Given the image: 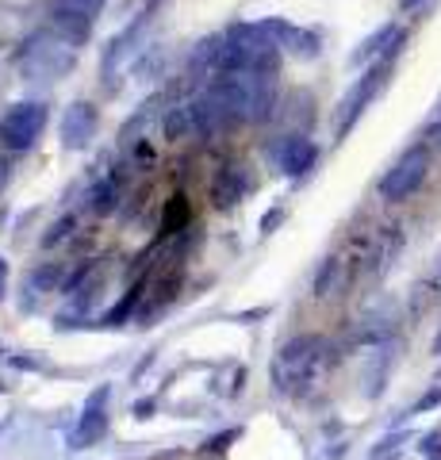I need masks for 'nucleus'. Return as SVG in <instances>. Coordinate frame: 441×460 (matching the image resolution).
I'll use <instances>...</instances> for the list:
<instances>
[{
    "label": "nucleus",
    "mask_w": 441,
    "mask_h": 460,
    "mask_svg": "<svg viewBox=\"0 0 441 460\" xmlns=\"http://www.w3.org/2000/svg\"><path fill=\"white\" fill-rule=\"evenodd\" d=\"M23 69L31 77H66L69 69H74V47H69V39L58 31V35H35L27 42L23 50Z\"/></svg>",
    "instance_id": "f257e3e1"
},
{
    "label": "nucleus",
    "mask_w": 441,
    "mask_h": 460,
    "mask_svg": "<svg viewBox=\"0 0 441 460\" xmlns=\"http://www.w3.org/2000/svg\"><path fill=\"white\" fill-rule=\"evenodd\" d=\"M426 172H430V150H426V146H410V150L400 157V162H395L388 172H384L380 196L392 199V204H400V199L415 196V192L422 189Z\"/></svg>",
    "instance_id": "f03ea898"
},
{
    "label": "nucleus",
    "mask_w": 441,
    "mask_h": 460,
    "mask_svg": "<svg viewBox=\"0 0 441 460\" xmlns=\"http://www.w3.org/2000/svg\"><path fill=\"white\" fill-rule=\"evenodd\" d=\"M47 119H50V111H47V104H39V100L16 104L0 119V142H4L8 150H31L39 135L47 131Z\"/></svg>",
    "instance_id": "7ed1b4c3"
},
{
    "label": "nucleus",
    "mask_w": 441,
    "mask_h": 460,
    "mask_svg": "<svg viewBox=\"0 0 441 460\" xmlns=\"http://www.w3.org/2000/svg\"><path fill=\"white\" fill-rule=\"evenodd\" d=\"M388 74H392V58H384L376 69H368V74L346 93V100H341V108H338V135H349V131H353V123H357L361 111L373 104V96L384 89Z\"/></svg>",
    "instance_id": "20e7f679"
},
{
    "label": "nucleus",
    "mask_w": 441,
    "mask_h": 460,
    "mask_svg": "<svg viewBox=\"0 0 441 460\" xmlns=\"http://www.w3.org/2000/svg\"><path fill=\"white\" fill-rule=\"evenodd\" d=\"M104 0H50V20L54 31H62L69 42L89 39L96 16H101Z\"/></svg>",
    "instance_id": "39448f33"
},
{
    "label": "nucleus",
    "mask_w": 441,
    "mask_h": 460,
    "mask_svg": "<svg viewBox=\"0 0 441 460\" xmlns=\"http://www.w3.org/2000/svg\"><path fill=\"white\" fill-rule=\"evenodd\" d=\"M96 108L93 104H74L66 111V119H62V138H66V146H84L93 135H96Z\"/></svg>",
    "instance_id": "423d86ee"
},
{
    "label": "nucleus",
    "mask_w": 441,
    "mask_h": 460,
    "mask_svg": "<svg viewBox=\"0 0 441 460\" xmlns=\"http://www.w3.org/2000/svg\"><path fill=\"white\" fill-rule=\"evenodd\" d=\"M277 162H280L284 172H304V169L315 165V146H311L307 138L292 135V138H284L277 146Z\"/></svg>",
    "instance_id": "0eeeda50"
},
{
    "label": "nucleus",
    "mask_w": 441,
    "mask_h": 460,
    "mask_svg": "<svg viewBox=\"0 0 441 460\" xmlns=\"http://www.w3.org/2000/svg\"><path fill=\"white\" fill-rule=\"evenodd\" d=\"M400 39H407V35L400 31V27H395V23H384V27H380V31L373 35V39H365V47H361L357 54H353V62H357V66H361V62H373V58H376V54H384V58H392L395 50H388V42H400Z\"/></svg>",
    "instance_id": "6e6552de"
},
{
    "label": "nucleus",
    "mask_w": 441,
    "mask_h": 460,
    "mask_svg": "<svg viewBox=\"0 0 441 460\" xmlns=\"http://www.w3.org/2000/svg\"><path fill=\"white\" fill-rule=\"evenodd\" d=\"M196 135V119H192V108L184 104L177 111H169V119H165V138H192Z\"/></svg>",
    "instance_id": "1a4fd4ad"
},
{
    "label": "nucleus",
    "mask_w": 441,
    "mask_h": 460,
    "mask_svg": "<svg viewBox=\"0 0 441 460\" xmlns=\"http://www.w3.org/2000/svg\"><path fill=\"white\" fill-rule=\"evenodd\" d=\"M242 189H246V184H238V165H231V169H226L223 177L216 181V199H219V204L226 208V204H234Z\"/></svg>",
    "instance_id": "9d476101"
},
{
    "label": "nucleus",
    "mask_w": 441,
    "mask_h": 460,
    "mask_svg": "<svg viewBox=\"0 0 441 460\" xmlns=\"http://www.w3.org/2000/svg\"><path fill=\"white\" fill-rule=\"evenodd\" d=\"M410 4H419V0H403V8H410Z\"/></svg>",
    "instance_id": "9b49d317"
},
{
    "label": "nucleus",
    "mask_w": 441,
    "mask_h": 460,
    "mask_svg": "<svg viewBox=\"0 0 441 460\" xmlns=\"http://www.w3.org/2000/svg\"><path fill=\"white\" fill-rule=\"evenodd\" d=\"M146 4H158V0H146Z\"/></svg>",
    "instance_id": "f8f14e48"
},
{
    "label": "nucleus",
    "mask_w": 441,
    "mask_h": 460,
    "mask_svg": "<svg viewBox=\"0 0 441 460\" xmlns=\"http://www.w3.org/2000/svg\"><path fill=\"white\" fill-rule=\"evenodd\" d=\"M437 349H441V338H437Z\"/></svg>",
    "instance_id": "ddd939ff"
}]
</instances>
